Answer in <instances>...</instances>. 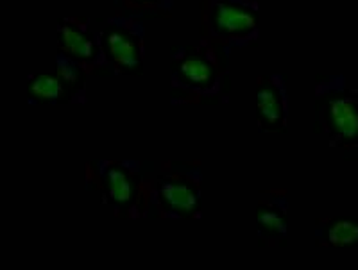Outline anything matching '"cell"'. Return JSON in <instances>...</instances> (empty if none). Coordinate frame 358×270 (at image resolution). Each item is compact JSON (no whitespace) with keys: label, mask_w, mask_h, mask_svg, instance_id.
<instances>
[{"label":"cell","mask_w":358,"mask_h":270,"mask_svg":"<svg viewBox=\"0 0 358 270\" xmlns=\"http://www.w3.org/2000/svg\"><path fill=\"white\" fill-rule=\"evenodd\" d=\"M289 192L262 190L257 197V234L262 247H285L289 237Z\"/></svg>","instance_id":"cell-10"},{"label":"cell","mask_w":358,"mask_h":270,"mask_svg":"<svg viewBox=\"0 0 358 270\" xmlns=\"http://www.w3.org/2000/svg\"><path fill=\"white\" fill-rule=\"evenodd\" d=\"M262 36L260 0H199V40L226 54Z\"/></svg>","instance_id":"cell-5"},{"label":"cell","mask_w":358,"mask_h":270,"mask_svg":"<svg viewBox=\"0 0 358 270\" xmlns=\"http://www.w3.org/2000/svg\"><path fill=\"white\" fill-rule=\"evenodd\" d=\"M117 13L136 20H156L171 18L174 0H113Z\"/></svg>","instance_id":"cell-12"},{"label":"cell","mask_w":358,"mask_h":270,"mask_svg":"<svg viewBox=\"0 0 358 270\" xmlns=\"http://www.w3.org/2000/svg\"><path fill=\"white\" fill-rule=\"evenodd\" d=\"M99 22V38L113 75L140 77L145 63V24L120 13Z\"/></svg>","instance_id":"cell-6"},{"label":"cell","mask_w":358,"mask_h":270,"mask_svg":"<svg viewBox=\"0 0 358 270\" xmlns=\"http://www.w3.org/2000/svg\"><path fill=\"white\" fill-rule=\"evenodd\" d=\"M203 167L197 161H155L149 220H199L203 217Z\"/></svg>","instance_id":"cell-4"},{"label":"cell","mask_w":358,"mask_h":270,"mask_svg":"<svg viewBox=\"0 0 358 270\" xmlns=\"http://www.w3.org/2000/svg\"><path fill=\"white\" fill-rule=\"evenodd\" d=\"M88 74L66 54L57 50L54 74H31L27 77V104L31 106H85Z\"/></svg>","instance_id":"cell-7"},{"label":"cell","mask_w":358,"mask_h":270,"mask_svg":"<svg viewBox=\"0 0 358 270\" xmlns=\"http://www.w3.org/2000/svg\"><path fill=\"white\" fill-rule=\"evenodd\" d=\"M312 111L313 133L344 161H358V90L342 74H319Z\"/></svg>","instance_id":"cell-3"},{"label":"cell","mask_w":358,"mask_h":270,"mask_svg":"<svg viewBox=\"0 0 358 270\" xmlns=\"http://www.w3.org/2000/svg\"><path fill=\"white\" fill-rule=\"evenodd\" d=\"M155 161L92 160L85 165V190L124 222L151 217V174Z\"/></svg>","instance_id":"cell-2"},{"label":"cell","mask_w":358,"mask_h":270,"mask_svg":"<svg viewBox=\"0 0 358 270\" xmlns=\"http://www.w3.org/2000/svg\"><path fill=\"white\" fill-rule=\"evenodd\" d=\"M313 240L322 249H358V217H322L315 222Z\"/></svg>","instance_id":"cell-11"},{"label":"cell","mask_w":358,"mask_h":270,"mask_svg":"<svg viewBox=\"0 0 358 270\" xmlns=\"http://www.w3.org/2000/svg\"><path fill=\"white\" fill-rule=\"evenodd\" d=\"M57 50L85 70L88 77H115L101 45L99 31L86 17H62L57 22Z\"/></svg>","instance_id":"cell-8"},{"label":"cell","mask_w":358,"mask_h":270,"mask_svg":"<svg viewBox=\"0 0 358 270\" xmlns=\"http://www.w3.org/2000/svg\"><path fill=\"white\" fill-rule=\"evenodd\" d=\"M257 122L262 133L285 135L289 131V90L281 74H262L257 77Z\"/></svg>","instance_id":"cell-9"},{"label":"cell","mask_w":358,"mask_h":270,"mask_svg":"<svg viewBox=\"0 0 358 270\" xmlns=\"http://www.w3.org/2000/svg\"><path fill=\"white\" fill-rule=\"evenodd\" d=\"M231 95L228 54L199 40L171 50L169 100L172 106L215 107Z\"/></svg>","instance_id":"cell-1"}]
</instances>
